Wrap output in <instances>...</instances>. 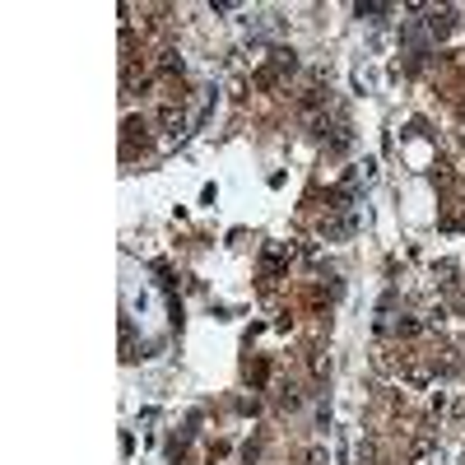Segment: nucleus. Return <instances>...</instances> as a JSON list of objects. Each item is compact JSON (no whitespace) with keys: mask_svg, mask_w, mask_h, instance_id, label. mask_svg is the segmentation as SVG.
Instances as JSON below:
<instances>
[{"mask_svg":"<svg viewBox=\"0 0 465 465\" xmlns=\"http://www.w3.org/2000/svg\"><path fill=\"white\" fill-rule=\"evenodd\" d=\"M451 28H456V14H451V10H437V14H428V33H433V38H446Z\"/></svg>","mask_w":465,"mask_h":465,"instance_id":"f257e3e1","label":"nucleus"},{"mask_svg":"<svg viewBox=\"0 0 465 465\" xmlns=\"http://www.w3.org/2000/svg\"><path fill=\"white\" fill-rule=\"evenodd\" d=\"M163 126H168V136H182V112H177L173 102L163 107Z\"/></svg>","mask_w":465,"mask_h":465,"instance_id":"f03ea898","label":"nucleus"}]
</instances>
